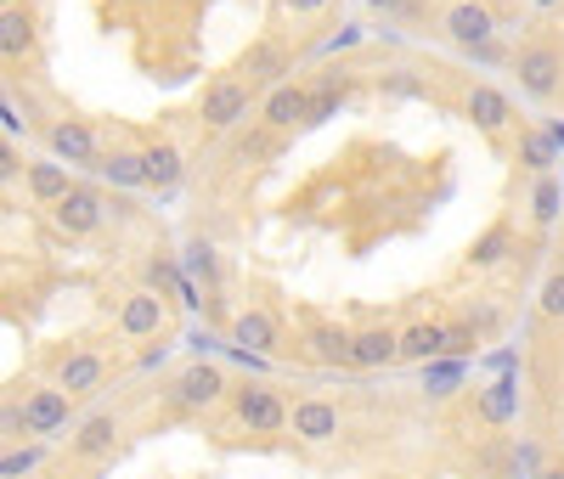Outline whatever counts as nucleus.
Here are the masks:
<instances>
[{
  "label": "nucleus",
  "instance_id": "nucleus-3",
  "mask_svg": "<svg viewBox=\"0 0 564 479\" xmlns=\"http://www.w3.org/2000/svg\"><path fill=\"white\" fill-rule=\"evenodd\" d=\"M513 74H520V90L536 96V102H547V96L564 85V52L558 45H525V52H513Z\"/></svg>",
  "mask_w": 564,
  "mask_h": 479
},
{
  "label": "nucleus",
  "instance_id": "nucleus-21",
  "mask_svg": "<svg viewBox=\"0 0 564 479\" xmlns=\"http://www.w3.org/2000/svg\"><path fill=\"white\" fill-rule=\"evenodd\" d=\"M305 345H311V356H316L322 367H350V333L334 327V322H316V327L305 333Z\"/></svg>",
  "mask_w": 564,
  "mask_h": 479
},
{
  "label": "nucleus",
  "instance_id": "nucleus-37",
  "mask_svg": "<svg viewBox=\"0 0 564 479\" xmlns=\"http://www.w3.org/2000/svg\"><path fill=\"white\" fill-rule=\"evenodd\" d=\"M282 7H289L294 18H305V12H322V7H327V0H282Z\"/></svg>",
  "mask_w": 564,
  "mask_h": 479
},
{
  "label": "nucleus",
  "instance_id": "nucleus-8",
  "mask_svg": "<svg viewBox=\"0 0 564 479\" xmlns=\"http://www.w3.org/2000/svg\"><path fill=\"white\" fill-rule=\"evenodd\" d=\"M305 102H311V90L300 79H282L265 90V102H260V124L265 130H294L305 119Z\"/></svg>",
  "mask_w": 564,
  "mask_h": 479
},
{
  "label": "nucleus",
  "instance_id": "nucleus-12",
  "mask_svg": "<svg viewBox=\"0 0 564 479\" xmlns=\"http://www.w3.org/2000/svg\"><path fill=\"white\" fill-rule=\"evenodd\" d=\"M289 68H294V57H289V45H276V40H254V45H249V57H243L249 85H265V90L289 79Z\"/></svg>",
  "mask_w": 564,
  "mask_h": 479
},
{
  "label": "nucleus",
  "instance_id": "nucleus-1",
  "mask_svg": "<svg viewBox=\"0 0 564 479\" xmlns=\"http://www.w3.org/2000/svg\"><path fill=\"white\" fill-rule=\"evenodd\" d=\"M249 113H254V85L249 79H215L198 102V119L209 130H238Z\"/></svg>",
  "mask_w": 564,
  "mask_h": 479
},
{
  "label": "nucleus",
  "instance_id": "nucleus-19",
  "mask_svg": "<svg viewBox=\"0 0 564 479\" xmlns=\"http://www.w3.org/2000/svg\"><path fill=\"white\" fill-rule=\"evenodd\" d=\"M441 345H446V327L441 322H417V327H406L401 339H395V361H441Z\"/></svg>",
  "mask_w": 564,
  "mask_h": 479
},
{
  "label": "nucleus",
  "instance_id": "nucleus-10",
  "mask_svg": "<svg viewBox=\"0 0 564 479\" xmlns=\"http://www.w3.org/2000/svg\"><path fill=\"white\" fill-rule=\"evenodd\" d=\"M289 423H294V435H300L305 446H327V440L339 435V406L322 401V395H311V401H300V406L289 412Z\"/></svg>",
  "mask_w": 564,
  "mask_h": 479
},
{
  "label": "nucleus",
  "instance_id": "nucleus-25",
  "mask_svg": "<svg viewBox=\"0 0 564 479\" xmlns=\"http://www.w3.org/2000/svg\"><path fill=\"white\" fill-rule=\"evenodd\" d=\"M148 294L159 300H181V305H193V287L181 282V271L170 260H148Z\"/></svg>",
  "mask_w": 564,
  "mask_h": 479
},
{
  "label": "nucleus",
  "instance_id": "nucleus-11",
  "mask_svg": "<svg viewBox=\"0 0 564 479\" xmlns=\"http://www.w3.org/2000/svg\"><path fill=\"white\" fill-rule=\"evenodd\" d=\"M68 395L57 390V383H52V390H29L23 395V428H29V435H57V428L68 423Z\"/></svg>",
  "mask_w": 564,
  "mask_h": 479
},
{
  "label": "nucleus",
  "instance_id": "nucleus-20",
  "mask_svg": "<svg viewBox=\"0 0 564 479\" xmlns=\"http://www.w3.org/2000/svg\"><path fill=\"white\" fill-rule=\"evenodd\" d=\"M231 345L271 356V350H276V316H271V311H243L238 322H231Z\"/></svg>",
  "mask_w": 564,
  "mask_h": 479
},
{
  "label": "nucleus",
  "instance_id": "nucleus-32",
  "mask_svg": "<svg viewBox=\"0 0 564 479\" xmlns=\"http://www.w3.org/2000/svg\"><path fill=\"white\" fill-rule=\"evenodd\" d=\"M265 153H276V130H254L238 141V159H265Z\"/></svg>",
  "mask_w": 564,
  "mask_h": 479
},
{
  "label": "nucleus",
  "instance_id": "nucleus-39",
  "mask_svg": "<svg viewBox=\"0 0 564 479\" xmlns=\"http://www.w3.org/2000/svg\"><path fill=\"white\" fill-rule=\"evenodd\" d=\"M536 479H564V468H547V473H536Z\"/></svg>",
  "mask_w": 564,
  "mask_h": 479
},
{
  "label": "nucleus",
  "instance_id": "nucleus-31",
  "mask_svg": "<svg viewBox=\"0 0 564 479\" xmlns=\"http://www.w3.org/2000/svg\"><path fill=\"white\" fill-rule=\"evenodd\" d=\"M536 305H542V316L564 322V271H553V276L542 282V294H536Z\"/></svg>",
  "mask_w": 564,
  "mask_h": 479
},
{
  "label": "nucleus",
  "instance_id": "nucleus-17",
  "mask_svg": "<svg viewBox=\"0 0 564 479\" xmlns=\"http://www.w3.org/2000/svg\"><path fill=\"white\" fill-rule=\"evenodd\" d=\"M395 339L401 333L395 327H361V333H350V367H390L395 361Z\"/></svg>",
  "mask_w": 564,
  "mask_h": 479
},
{
  "label": "nucleus",
  "instance_id": "nucleus-13",
  "mask_svg": "<svg viewBox=\"0 0 564 479\" xmlns=\"http://www.w3.org/2000/svg\"><path fill=\"white\" fill-rule=\"evenodd\" d=\"M119 327H124V339H159L164 333V300L159 294H130L124 300V311H119Z\"/></svg>",
  "mask_w": 564,
  "mask_h": 479
},
{
  "label": "nucleus",
  "instance_id": "nucleus-35",
  "mask_svg": "<svg viewBox=\"0 0 564 479\" xmlns=\"http://www.w3.org/2000/svg\"><path fill=\"white\" fill-rule=\"evenodd\" d=\"M525 164H536V170H547V164H553V148H547V135H531V141H525Z\"/></svg>",
  "mask_w": 564,
  "mask_h": 479
},
{
  "label": "nucleus",
  "instance_id": "nucleus-2",
  "mask_svg": "<svg viewBox=\"0 0 564 479\" xmlns=\"http://www.w3.org/2000/svg\"><path fill=\"white\" fill-rule=\"evenodd\" d=\"M231 412H238V423L254 428V435L289 428V406H282V395L271 390V383H238V390H231Z\"/></svg>",
  "mask_w": 564,
  "mask_h": 479
},
{
  "label": "nucleus",
  "instance_id": "nucleus-4",
  "mask_svg": "<svg viewBox=\"0 0 564 479\" xmlns=\"http://www.w3.org/2000/svg\"><path fill=\"white\" fill-rule=\"evenodd\" d=\"M215 401H226V372L215 361H193L170 383V406H181V412H209Z\"/></svg>",
  "mask_w": 564,
  "mask_h": 479
},
{
  "label": "nucleus",
  "instance_id": "nucleus-5",
  "mask_svg": "<svg viewBox=\"0 0 564 479\" xmlns=\"http://www.w3.org/2000/svg\"><path fill=\"white\" fill-rule=\"evenodd\" d=\"M102 209H108L102 192H97V186H85V181H74L63 198L52 204V220H57L68 237H90V231L102 226Z\"/></svg>",
  "mask_w": 564,
  "mask_h": 479
},
{
  "label": "nucleus",
  "instance_id": "nucleus-38",
  "mask_svg": "<svg viewBox=\"0 0 564 479\" xmlns=\"http://www.w3.org/2000/svg\"><path fill=\"white\" fill-rule=\"evenodd\" d=\"M372 12H406V0H367Z\"/></svg>",
  "mask_w": 564,
  "mask_h": 479
},
{
  "label": "nucleus",
  "instance_id": "nucleus-28",
  "mask_svg": "<svg viewBox=\"0 0 564 479\" xmlns=\"http://www.w3.org/2000/svg\"><path fill=\"white\" fill-rule=\"evenodd\" d=\"M558 204H564L558 181H553V175H542V181H536V192H531V220H536V226H547V220L558 215Z\"/></svg>",
  "mask_w": 564,
  "mask_h": 479
},
{
  "label": "nucleus",
  "instance_id": "nucleus-6",
  "mask_svg": "<svg viewBox=\"0 0 564 479\" xmlns=\"http://www.w3.org/2000/svg\"><path fill=\"white\" fill-rule=\"evenodd\" d=\"M34 52H40V29H34L29 7H7V12H0V63L23 68Z\"/></svg>",
  "mask_w": 564,
  "mask_h": 479
},
{
  "label": "nucleus",
  "instance_id": "nucleus-23",
  "mask_svg": "<svg viewBox=\"0 0 564 479\" xmlns=\"http://www.w3.org/2000/svg\"><path fill=\"white\" fill-rule=\"evenodd\" d=\"M23 175H29V192H34L40 204H57L63 192L74 186V181H68V164H57V159H45V164H23Z\"/></svg>",
  "mask_w": 564,
  "mask_h": 479
},
{
  "label": "nucleus",
  "instance_id": "nucleus-7",
  "mask_svg": "<svg viewBox=\"0 0 564 479\" xmlns=\"http://www.w3.org/2000/svg\"><path fill=\"white\" fill-rule=\"evenodd\" d=\"M45 141H52V159L57 164H97V130H90L85 119H57L52 130H45Z\"/></svg>",
  "mask_w": 564,
  "mask_h": 479
},
{
  "label": "nucleus",
  "instance_id": "nucleus-33",
  "mask_svg": "<svg viewBox=\"0 0 564 479\" xmlns=\"http://www.w3.org/2000/svg\"><path fill=\"white\" fill-rule=\"evenodd\" d=\"M18 175H23V153L12 148L7 135H0V186H7V181H18Z\"/></svg>",
  "mask_w": 564,
  "mask_h": 479
},
{
  "label": "nucleus",
  "instance_id": "nucleus-40",
  "mask_svg": "<svg viewBox=\"0 0 564 479\" xmlns=\"http://www.w3.org/2000/svg\"><path fill=\"white\" fill-rule=\"evenodd\" d=\"M7 7H23V0H0V12H7Z\"/></svg>",
  "mask_w": 564,
  "mask_h": 479
},
{
  "label": "nucleus",
  "instance_id": "nucleus-24",
  "mask_svg": "<svg viewBox=\"0 0 564 479\" xmlns=\"http://www.w3.org/2000/svg\"><path fill=\"white\" fill-rule=\"evenodd\" d=\"M508 249H513V226H508V220H497V226L480 237V243L468 249V265H475V271H491V265H502V260H508Z\"/></svg>",
  "mask_w": 564,
  "mask_h": 479
},
{
  "label": "nucleus",
  "instance_id": "nucleus-15",
  "mask_svg": "<svg viewBox=\"0 0 564 479\" xmlns=\"http://www.w3.org/2000/svg\"><path fill=\"white\" fill-rule=\"evenodd\" d=\"M463 113L475 119V130L497 135V130H502V124L513 119V102H508V96H502L497 85H475V90L463 96Z\"/></svg>",
  "mask_w": 564,
  "mask_h": 479
},
{
  "label": "nucleus",
  "instance_id": "nucleus-26",
  "mask_svg": "<svg viewBox=\"0 0 564 479\" xmlns=\"http://www.w3.org/2000/svg\"><path fill=\"white\" fill-rule=\"evenodd\" d=\"M90 170H102L113 186H124V192H135L141 186V153H97V164Z\"/></svg>",
  "mask_w": 564,
  "mask_h": 479
},
{
  "label": "nucleus",
  "instance_id": "nucleus-18",
  "mask_svg": "<svg viewBox=\"0 0 564 479\" xmlns=\"http://www.w3.org/2000/svg\"><path fill=\"white\" fill-rule=\"evenodd\" d=\"M113 440H119V417H113V412H90V417L79 423V435H74V457L97 462V457L113 451Z\"/></svg>",
  "mask_w": 564,
  "mask_h": 479
},
{
  "label": "nucleus",
  "instance_id": "nucleus-22",
  "mask_svg": "<svg viewBox=\"0 0 564 479\" xmlns=\"http://www.w3.org/2000/svg\"><path fill=\"white\" fill-rule=\"evenodd\" d=\"M475 412H480L491 428H502L513 412H520V390H513V378H497V383H486V390H480V401H475Z\"/></svg>",
  "mask_w": 564,
  "mask_h": 479
},
{
  "label": "nucleus",
  "instance_id": "nucleus-16",
  "mask_svg": "<svg viewBox=\"0 0 564 479\" xmlns=\"http://www.w3.org/2000/svg\"><path fill=\"white\" fill-rule=\"evenodd\" d=\"M181 175H186L181 148H170V141H153V148H141V186L170 192V186H181Z\"/></svg>",
  "mask_w": 564,
  "mask_h": 479
},
{
  "label": "nucleus",
  "instance_id": "nucleus-34",
  "mask_svg": "<svg viewBox=\"0 0 564 479\" xmlns=\"http://www.w3.org/2000/svg\"><path fill=\"white\" fill-rule=\"evenodd\" d=\"M0 435H29V428H23V401L0 406Z\"/></svg>",
  "mask_w": 564,
  "mask_h": 479
},
{
  "label": "nucleus",
  "instance_id": "nucleus-27",
  "mask_svg": "<svg viewBox=\"0 0 564 479\" xmlns=\"http://www.w3.org/2000/svg\"><path fill=\"white\" fill-rule=\"evenodd\" d=\"M186 276H198L204 287H220V260H215V249L204 243V237L186 243Z\"/></svg>",
  "mask_w": 564,
  "mask_h": 479
},
{
  "label": "nucleus",
  "instance_id": "nucleus-9",
  "mask_svg": "<svg viewBox=\"0 0 564 479\" xmlns=\"http://www.w3.org/2000/svg\"><path fill=\"white\" fill-rule=\"evenodd\" d=\"M102 378H108V361H102L97 350H74V356H63V367H57V390H63L68 401H79V395H97Z\"/></svg>",
  "mask_w": 564,
  "mask_h": 479
},
{
  "label": "nucleus",
  "instance_id": "nucleus-36",
  "mask_svg": "<svg viewBox=\"0 0 564 479\" xmlns=\"http://www.w3.org/2000/svg\"><path fill=\"white\" fill-rule=\"evenodd\" d=\"M384 90H401V96H417L423 85H417V79H412V74L401 68V74H390V79H384Z\"/></svg>",
  "mask_w": 564,
  "mask_h": 479
},
{
  "label": "nucleus",
  "instance_id": "nucleus-14",
  "mask_svg": "<svg viewBox=\"0 0 564 479\" xmlns=\"http://www.w3.org/2000/svg\"><path fill=\"white\" fill-rule=\"evenodd\" d=\"M446 34L468 52V45L491 40V34H497V23H491V12L480 7V0H457V7H446Z\"/></svg>",
  "mask_w": 564,
  "mask_h": 479
},
{
  "label": "nucleus",
  "instance_id": "nucleus-29",
  "mask_svg": "<svg viewBox=\"0 0 564 479\" xmlns=\"http://www.w3.org/2000/svg\"><path fill=\"white\" fill-rule=\"evenodd\" d=\"M40 468V446H18V451H0V479H23Z\"/></svg>",
  "mask_w": 564,
  "mask_h": 479
},
{
  "label": "nucleus",
  "instance_id": "nucleus-30",
  "mask_svg": "<svg viewBox=\"0 0 564 479\" xmlns=\"http://www.w3.org/2000/svg\"><path fill=\"white\" fill-rule=\"evenodd\" d=\"M475 345H480L475 322H452V327H446V345H441V356H468Z\"/></svg>",
  "mask_w": 564,
  "mask_h": 479
},
{
  "label": "nucleus",
  "instance_id": "nucleus-41",
  "mask_svg": "<svg viewBox=\"0 0 564 479\" xmlns=\"http://www.w3.org/2000/svg\"><path fill=\"white\" fill-rule=\"evenodd\" d=\"M558 440H564V435H558Z\"/></svg>",
  "mask_w": 564,
  "mask_h": 479
}]
</instances>
